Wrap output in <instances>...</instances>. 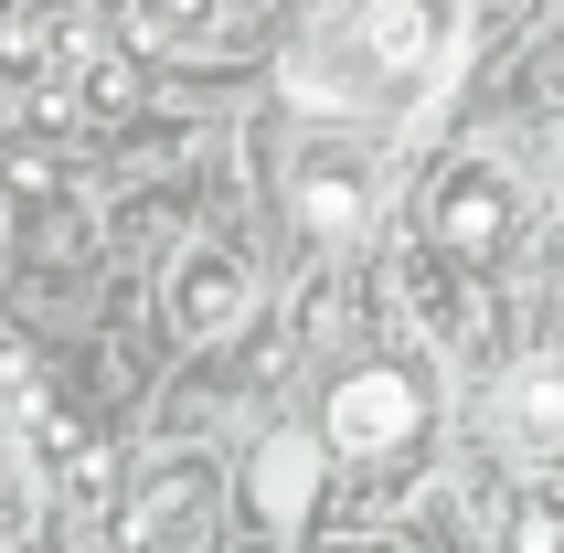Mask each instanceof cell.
Segmentation results:
<instances>
[{
  "instance_id": "cell-4",
  "label": "cell",
  "mask_w": 564,
  "mask_h": 553,
  "mask_svg": "<svg viewBox=\"0 0 564 553\" xmlns=\"http://www.w3.org/2000/svg\"><path fill=\"white\" fill-rule=\"evenodd\" d=\"M288 214H299V235H362L373 224V150L362 139H310L288 160Z\"/></svg>"
},
{
  "instance_id": "cell-11",
  "label": "cell",
  "mask_w": 564,
  "mask_h": 553,
  "mask_svg": "<svg viewBox=\"0 0 564 553\" xmlns=\"http://www.w3.org/2000/svg\"><path fill=\"white\" fill-rule=\"evenodd\" d=\"M511 553H564V500L533 490L522 511H511Z\"/></svg>"
},
{
  "instance_id": "cell-8",
  "label": "cell",
  "mask_w": 564,
  "mask_h": 553,
  "mask_svg": "<svg viewBox=\"0 0 564 553\" xmlns=\"http://www.w3.org/2000/svg\"><path fill=\"white\" fill-rule=\"evenodd\" d=\"M501 426H511L522 458H554V447H564V362H554V351L501 383Z\"/></svg>"
},
{
  "instance_id": "cell-13",
  "label": "cell",
  "mask_w": 564,
  "mask_h": 553,
  "mask_svg": "<svg viewBox=\"0 0 564 553\" xmlns=\"http://www.w3.org/2000/svg\"><path fill=\"white\" fill-rule=\"evenodd\" d=\"M479 11H511V0H479Z\"/></svg>"
},
{
  "instance_id": "cell-1",
  "label": "cell",
  "mask_w": 564,
  "mask_h": 553,
  "mask_svg": "<svg viewBox=\"0 0 564 553\" xmlns=\"http://www.w3.org/2000/svg\"><path fill=\"white\" fill-rule=\"evenodd\" d=\"M447 54V11L437 0H341L330 22L299 43L288 86L310 107H405Z\"/></svg>"
},
{
  "instance_id": "cell-5",
  "label": "cell",
  "mask_w": 564,
  "mask_h": 553,
  "mask_svg": "<svg viewBox=\"0 0 564 553\" xmlns=\"http://www.w3.org/2000/svg\"><path fill=\"white\" fill-rule=\"evenodd\" d=\"M160 308H171V330L214 340L246 319V256L235 246H182L171 256V276H160Z\"/></svg>"
},
{
  "instance_id": "cell-7",
  "label": "cell",
  "mask_w": 564,
  "mask_h": 553,
  "mask_svg": "<svg viewBox=\"0 0 564 553\" xmlns=\"http://www.w3.org/2000/svg\"><path fill=\"white\" fill-rule=\"evenodd\" d=\"M11 404H22V436H32V458L54 468L64 490H86V500L107 490V447H96V436L75 426V415H64V394H43V383L22 372V383H11Z\"/></svg>"
},
{
  "instance_id": "cell-6",
  "label": "cell",
  "mask_w": 564,
  "mask_h": 553,
  "mask_svg": "<svg viewBox=\"0 0 564 553\" xmlns=\"http://www.w3.org/2000/svg\"><path fill=\"white\" fill-rule=\"evenodd\" d=\"M203 500H214V468H203V458H171V468H150V490L128 500L118 543H128V553H182L192 532H203Z\"/></svg>"
},
{
  "instance_id": "cell-10",
  "label": "cell",
  "mask_w": 564,
  "mask_h": 553,
  "mask_svg": "<svg viewBox=\"0 0 564 553\" xmlns=\"http://www.w3.org/2000/svg\"><path fill=\"white\" fill-rule=\"evenodd\" d=\"M405 299L426 308V330H458V288H447L437 256H405Z\"/></svg>"
},
{
  "instance_id": "cell-2",
  "label": "cell",
  "mask_w": 564,
  "mask_h": 553,
  "mask_svg": "<svg viewBox=\"0 0 564 553\" xmlns=\"http://www.w3.org/2000/svg\"><path fill=\"white\" fill-rule=\"evenodd\" d=\"M426 426H437V394H426L415 362H351L341 383H330V415H319L330 458L362 468V479H383L373 500H394V479L426 458Z\"/></svg>"
},
{
  "instance_id": "cell-12",
  "label": "cell",
  "mask_w": 564,
  "mask_h": 553,
  "mask_svg": "<svg viewBox=\"0 0 564 553\" xmlns=\"http://www.w3.org/2000/svg\"><path fill=\"white\" fill-rule=\"evenodd\" d=\"M554 224H564V182H554Z\"/></svg>"
},
{
  "instance_id": "cell-3",
  "label": "cell",
  "mask_w": 564,
  "mask_h": 553,
  "mask_svg": "<svg viewBox=\"0 0 564 553\" xmlns=\"http://www.w3.org/2000/svg\"><path fill=\"white\" fill-rule=\"evenodd\" d=\"M426 235H437V256H458V267H490V256H511V235H522V192H511L501 160H458L437 182V203H426Z\"/></svg>"
},
{
  "instance_id": "cell-9",
  "label": "cell",
  "mask_w": 564,
  "mask_h": 553,
  "mask_svg": "<svg viewBox=\"0 0 564 553\" xmlns=\"http://www.w3.org/2000/svg\"><path fill=\"white\" fill-rule=\"evenodd\" d=\"M310 479H319V447L310 436H267V447H256V511H267V522H310Z\"/></svg>"
}]
</instances>
